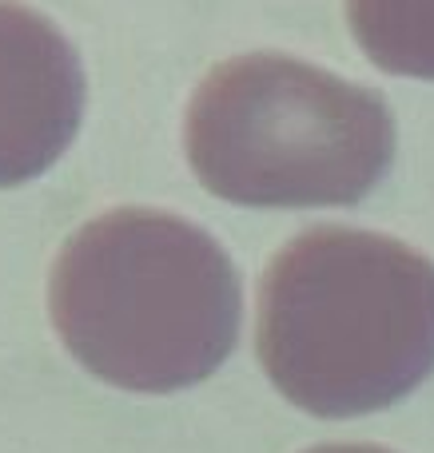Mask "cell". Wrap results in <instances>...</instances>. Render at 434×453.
<instances>
[{
    "label": "cell",
    "instance_id": "6da1fadb",
    "mask_svg": "<svg viewBox=\"0 0 434 453\" xmlns=\"http://www.w3.org/2000/svg\"><path fill=\"white\" fill-rule=\"evenodd\" d=\"M48 311L100 382L172 394L212 378L239 342L244 290L228 250L156 207H112L60 247Z\"/></svg>",
    "mask_w": 434,
    "mask_h": 453
},
{
    "label": "cell",
    "instance_id": "7a4b0ae2",
    "mask_svg": "<svg viewBox=\"0 0 434 453\" xmlns=\"http://www.w3.org/2000/svg\"><path fill=\"white\" fill-rule=\"evenodd\" d=\"M260 362L315 418H359L434 370V263L391 234L311 226L260 282Z\"/></svg>",
    "mask_w": 434,
    "mask_h": 453
},
{
    "label": "cell",
    "instance_id": "3957f363",
    "mask_svg": "<svg viewBox=\"0 0 434 453\" xmlns=\"http://www.w3.org/2000/svg\"><path fill=\"white\" fill-rule=\"evenodd\" d=\"M196 180L239 207H351L395 159V116L363 84L283 52H247L199 80L183 119Z\"/></svg>",
    "mask_w": 434,
    "mask_h": 453
},
{
    "label": "cell",
    "instance_id": "277c9868",
    "mask_svg": "<svg viewBox=\"0 0 434 453\" xmlns=\"http://www.w3.org/2000/svg\"><path fill=\"white\" fill-rule=\"evenodd\" d=\"M84 68L36 8L0 0V188L44 175L76 140Z\"/></svg>",
    "mask_w": 434,
    "mask_h": 453
},
{
    "label": "cell",
    "instance_id": "5b68a950",
    "mask_svg": "<svg viewBox=\"0 0 434 453\" xmlns=\"http://www.w3.org/2000/svg\"><path fill=\"white\" fill-rule=\"evenodd\" d=\"M347 24L375 68L434 80V0H347Z\"/></svg>",
    "mask_w": 434,
    "mask_h": 453
},
{
    "label": "cell",
    "instance_id": "8992f818",
    "mask_svg": "<svg viewBox=\"0 0 434 453\" xmlns=\"http://www.w3.org/2000/svg\"><path fill=\"white\" fill-rule=\"evenodd\" d=\"M307 453H391V449H383V446H347V441H339V446H315Z\"/></svg>",
    "mask_w": 434,
    "mask_h": 453
}]
</instances>
